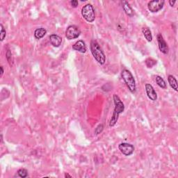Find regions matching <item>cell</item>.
Wrapping results in <instances>:
<instances>
[{
	"label": "cell",
	"instance_id": "cell-1",
	"mask_svg": "<svg viewBox=\"0 0 178 178\" xmlns=\"http://www.w3.org/2000/svg\"><path fill=\"white\" fill-rule=\"evenodd\" d=\"M113 102L114 105H115V108H114L112 118H111L110 123H109V127H111V128L115 126V124L118 122L119 115L121 113H123L124 110V105L123 102L121 100L120 98L116 94L113 95Z\"/></svg>",
	"mask_w": 178,
	"mask_h": 178
},
{
	"label": "cell",
	"instance_id": "cell-2",
	"mask_svg": "<svg viewBox=\"0 0 178 178\" xmlns=\"http://www.w3.org/2000/svg\"><path fill=\"white\" fill-rule=\"evenodd\" d=\"M91 53L95 58V59L100 63V65L105 64L106 61V57L104 54L103 51L99 45L98 43L95 40H91Z\"/></svg>",
	"mask_w": 178,
	"mask_h": 178
},
{
	"label": "cell",
	"instance_id": "cell-3",
	"mask_svg": "<svg viewBox=\"0 0 178 178\" xmlns=\"http://www.w3.org/2000/svg\"><path fill=\"white\" fill-rule=\"evenodd\" d=\"M121 76L129 90L130 91V92L132 93H135L136 91V81L130 71L127 69H124L122 71Z\"/></svg>",
	"mask_w": 178,
	"mask_h": 178
},
{
	"label": "cell",
	"instance_id": "cell-4",
	"mask_svg": "<svg viewBox=\"0 0 178 178\" xmlns=\"http://www.w3.org/2000/svg\"><path fill=\"white\" fill-rule=\"evenodd\" d=\"M81 15L88 22H93L95 19V10L91 4H87L83 6L81 9Z\"/></svg>",
	"mask_w": 178,
	"mask_h": 178
},
{
	"label": "cell",
	"instance_id": "cell-5",
	"mask_svg": "<svg viewBox=\"0 0 178 178\" xmlns=\"http://www.w3.org/2000/svg\"><path fill=\"white\" fill-rule=\"evenodd\" d=\"M81 34L80 29L75 25H70L65 31V37L68 40L77 39Z\"/></svg>",
	"mask_w": 178,
	"mask_h": 178
},
{
	"label": "cell",
	"instance_id": "cell-6",
	"mask_svg": "<svg viewBox=\"0 0 178 178\" xmlns=\"http://www.w3.org/2000/svg\"><path fill=\"white\" fill-rule=\"evenodd\" d=\"M164 3V0H153L148 2L147 8L150 12L157 13L163 9Z\"/></svg>",
	"mask_w": 178,
	"mask_h": 178
},
{
	"label": "cell",
	"instance_id": "cell-7",
	"mask_svg": "<svg viewBox=\"0 0 178 178\" xmlns=\"http://www.w3.org/2000/svg\"><path fill=\"white\" fill-rule=\"evenodd\" d=\"M120 151L125 156H130L134 153V147L133 145L128 143H122L118 146Z\"/></svg>",
	"mask_w": 178,
	"mask_h": 178
},
{
	"label": "cell",
	"instance_id": "cell-8",
	"mask_svg": "<svg viewBox=\"0 0 178 178\" xmlns=\"http://www.w3.org/2000/svg\"><path fill=\"white\" fill-rule=\"evenodd\" d=\"M157 42H158V46L159 48V50L164 54H167L169 53V48L166 42L165 41L164 38H163L162 35L161 34H158L157 36Z\"/></svg>",
	"mask_w": 178,
	"mask_h": 178
},
{
	"label": "cell",
	"instance_id": "cell-9",
	"mask_svg": "<svg viewBox=\"0 0 178 178\" xmlns=\"http://www.w3.org/2000/svg\"><path fill=\"white\" fill-rule=\"evenodd\" d=\"M145 87H146V94L150 100H151L152 101H156L157 99V95L156 91H155L153 88V86L151 84H150V83H146Z\"/></svg>",
	"mask_w": 178,
	"mask_h": 178
},
{
	"label": "cell",
	"instance_id": "cell-10",
	"mask_svg": "<svg viewBox=\"0 0 178 178\" xmlns=\"http://www.w3.org/2000/svg\"><path fill=\"white\" fill-rule=\"evenodd\" d=\"M72 48L76 51H78L81 53H85L86 52V46L85 43L83 40H80L77 42H76L72 45Z\"/></svg>",
	"mask_w": 178,
	"mask_h": 178
},
{
	"label": "cell",
	"instance_id": "cell-11",
	"mask_svg": "<svg viewBox=\"0 0 178 178\" xmlns=\"http://www.w3.org/2000/svg\"><path fill=\"white\" fill-rule=\"evenodd\" d=\"M50 40L51 44H52L53 46L55 47H59L60 45H61V43H62V39L59 36V35H58L57 34L50 35Z\"/></svg>",
	"mask_w": 178,
	"mask_h": 178
},
{
	"label": "cell",
	"instance_id": "cell-12",
	"mask_svg": "<svg viewBox=\"0 0 178 178\" xmlns=\"http://www.w3.org/2000/svg\"><path fill=\"white\" fill-rule=\"evenodd\" d=\"M122 6H123V10L125 13L128 15L129 17H133L134 15V13L133 9H132V7L130 6V5L127 1H122Z\"/></svg>",
	"mask_w": 178,
	"mask_h": 178
},
{
	"label": "cell",
	"instance_id": "cell-13",
	"mask_svg": "<svg viewBox=\"0 0 178 178\" xmlns=\"http://www.w3.org/2000/svg\"><path fill=\"white\" fill-rule=\"evenodd\" d=\"M47 34V30L44 28H39L34 32V36L36 39H40L43 38Z\"/></svg>",
	"mask_w": 178,
	"mask_h": 178
},
{
	"label": "cell",
	"instance_id": "cell-14",
	"mask_svg": "<svg viewBox=\"0 0 178 178\" xmlns=\"http://www.w3.org/2000/svg\"><path fill=\"white\" fill-rule=\"evenodd\" d=\"M142 33L144 35V37L146 38V39L147 40V41L151 42L152 40V35L150 29H149L147 27H144L142 29Z\"/></svg>",
	"mask_w": 178,
	"mask_h": 178
},
{
	"label": "cell",
	"instance_id": "cell-15",
	"mask_svg": "<svg viewBox=\"0 0 178 178\" xmlns=\"http://www.w3.org/2000/svg\"><path fill=\"white\" fill-rule=\"evenodd\" d=\"M168 81H169L170 87H171L172 89H174L175 91H178L177 81L174 76L169 75V77H168Z\"/></svg>",
	"mask_w": 178,
	"mask_h": 178
},
{
	"label": "cell",
	"instance_id": "cell-16",
	"mask_svg": "<svg viewBox=\"0 0 178 178\" xmlns=\"http://www.w3.org/2000/svg\"><path fill=\"white\" fill-rule=\"evenodd\" d=\"M155 81H156V83L159 87H161V88H166V83L165 82L164 79L161 77H160V76H156Z\"/></svg>",
	"mask_w": 178,
	"mask_h": 178
},
{
	"label": "cell",
	"instance_id": "cell-17",
	"mask_svg": "<svg viewBox=\"0 0 178 178\" xmlns=\"http://www.w3.org/2000/svg\"><path fill=\"white\" fill-rule=\"evenodd\" d=\"M17 174H18L19 177L24 178L28 176V171L25 169H20L18 171H17Z\"/></svg>",
	"mask_w": 178,
	"mask_h": 178
},
{
	"label": "cell",
	"instance_id": "cell-18",
	"mask_svg": "<svg viewBox=\"0 0 178 178\" xmlns=\"http://www.w3.org/2000/svg\"><path fill=\"white\" fill-rule=\"evenodd\" d=\"M6 57L7 58V61H8L10 65H13V57H12V54H11V52L9 50H7V52H6Z\"/></svg>",
	"mask_w": 178,
	"mask_h": 178
},
{
	"label": "cell",
	"instance_id": "cell-19",
	"mask_svg": "<svg viewBox=\"0 0 178 178\" xmlns=\"http://www.w3.org/2000/svg\"><path fill=\"white\" fill-rule=\"evenodd\" d=\"M0 27H1V32H0V40H1V41H3L5 39V37H6V32L4 28L3 25H2V24L1 25H0Z\"/></svg>",
	"mask_w": 178,
	"mask_h": 178
},
{
	"label": "cell",
	"instance_id": "cell-20",
	"mask_svg": "<svg viewBox=\"0 0 178 178\" xmlns=\"http://www.w3.org/2000/svg\"><path fill=\"white\" fill-rule=\"evenodd\" d=\"M103 129H104L103 124H99V125L95 129V134H96V135H98V134H100L101 132L103 131Z\"/></svg>",
	"mask_w": 178,
	"mask_h": 178
},
{
	"label": "cell",
	"instance_id": "cell-21",
	"mask_svg": "<svg viewBox=\"0 0 178 178\" xmlns=\"http://www.w3.org/2000/svg\"><path fill=\"white\" fill-rule=\"evenodd\" d=\"M70 4L73 8H77V7L78 6L79 2L78 1H77V0H72V1H70Z\"/></svg>",
	"mask_w": 178,
	"mask_h": 178
},
{
	"label": "cell",
	"instance_id": "cell-22",
	"mask_svg": "<svg viewBox=\"0 0 178 178\" xmlns=\"http://www.w3.org/2000/svg\"><path fill=\"white\" fill-rule=\"evenodd\" d=\"M175 2H176V1H172V0H170V1H169V4L170 5V6H174V4H175Z\"/></svg>",
	"mask_w": 178,
	"mask_h": 178
},
{
	"label": "cell",
	"instance_id": "cell-23",
	"mask_svg": "<svg viewBox=\"0 0 178 178\" xmlns=\"http://www.w3.org/2000/svg\"><path fill=\"white\" fill-rule=\"evenodd\" d=\"M0 68H1V75H0V77H2V76H3V74H4V69H3V67H2V66H1Z\"/></svg>",
	"mask_w": 178,
	"mask_h": 178
},
{
	"label": "cell",
	"instance_id": "cell-24",
	"mask_svg": "<svg viewBox=\"0 0 178 178\" xmlns=\"http://www.w3.org/2000/svg\"><path fill=\"white\" fill-rule=\"evenodd\" d=\"M65 177H70V178H72V177L71 176V175H70L69 174H68V173H65Z\"/></svg>",
	"mask_w": 178,
	"mask_h": 178
}]
</instances>
